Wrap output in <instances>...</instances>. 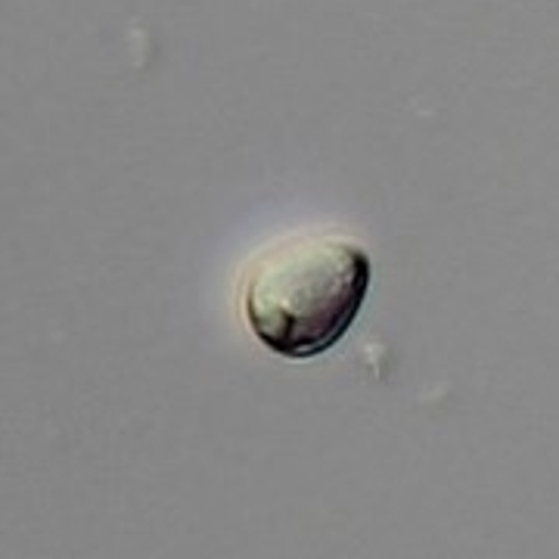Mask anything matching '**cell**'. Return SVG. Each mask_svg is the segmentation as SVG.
Listing matches in <instances>:
<instances>
[{"label":"cell","mask_w":559,"mask_h":559,"mask_svg":"<svg viewBox=\"0 0 559 559\" xmlns=\"http://www.w3.org/2000/svg\"><path fill=\"white\" fill-rule=\"evenodd\" d=\"M370 277V255L352 237H283L249 261L240 286L242 318L274 355L311 360L355 326Z\"/></svg>","instance_id":"cell-1"}]
</instances>
